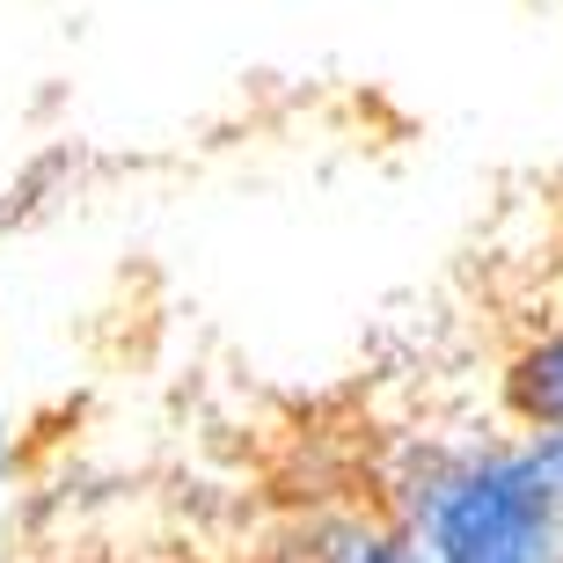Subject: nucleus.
<instances>
[{
    "mask_svg": "<svg viewBox=\"0 0 563 563\" xmlns=\"http://www.w3.org/2000/svg\"><path fill=\"white\" fill-rule=\"evenodd\" d=\"M388 512L432 563H563V520L534 432L418 446L388 476Z\"/></svg>",
    "mask_w": 563,
    "mask_h": 563,
    "instance_id": "f257e3e1",
    "label": "nucleus"
},
{
    "mask_svg": "<svg viewBox=\"0 0 563 563\" xmlns=\"http://www.w3.org/2000/svg\"><path fill=\"white\" fill-rule=\"evenodd\" d=\"M542 446V468H549V490H556V520H563V432H534Z\"/></svg>",
    "mask_w": 563,
    "mask_h": 563,
    "instance_id": "20e7f679",
    "label": "nucleus"
},
{
    "mask_svg": "<svg viewBox=\"0 0 563 563\" xmlns=\"http://www.w3.org/2000/svg\"><path fill=\"white\" fill-rule=\"evenodd\" d=\"M314 563H432V556H424V542L388 512V520H344Z\"/></svg>",
    "mask_w": 563,
    "mask_h": 563,
    "instance_id": "7ed1b4c3",
    "label": "nucleus"
},
{
    "mask_svg": "<svg viewBox=\"0 0 563 563\" xmlns=\"http://www.w3.org/2000/svg\"><path fill=\"white\" fill-rule=\"evenodd\" d=\"M8 476H15V432H8V418H0V498H8Z\"/></svg>",
    "mask_w": 563,
    "mask_h": 563,
    "instance_id": "39448f33",
    "label": "nucleus"
},
{
    "mask_svg": "<svg viewBox=\"0 0 563 563\" xmlns=\"http://www.w3.org/2000/svg\"><path fill=\"white\" fill-rule=\"evenodd\" d=\"M505 410L527 432H563V314L542 336H527L520 358L505 366Z\"/></svg>",
    "mask_w": 563,
    "mask_h": 563,
    "instance_id": "f03ea898",
    "label": "nucleus"
}]
</instances>
